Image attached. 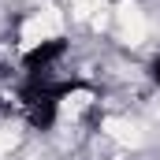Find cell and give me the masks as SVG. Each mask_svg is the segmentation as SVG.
<instances>
[{
    "instance_id": "3",
    "label": "cell",
    "mask_w": 160,
    "mask_h": 160,
    "mask_svg": "<svg viewBox=\"0 0 160 160\" xmlns=\"http://www.w3.org/2000/svg\"><path fill=\"white\" fill-rule=\"evenodd\" d=\"M104 127H108V134H112L116 142H123V145H142V130H138L134 123H127V119H108Z\"/></svg>"
},
{
    "instance_id": "4",
    "label": "cell",
    "mask_w": 160,
    "mask_h": 160,
    "mask_svg": "<svg viewBox=\"0 0 160 160\" xmlns=\"http://www.w3.org/2000/svg\"><path fill=\"white\" fill-rule=\"evenodd\" d=\"M101 4H104V0H75V15L89 19L93 11H101Z\"/></svg>"
},
{
    "instance_id": "5",
    "label": "cell",
    "mask_w": 160,
    "mask_h": 160,
    "mask_svg": "<svg viewBox=\"0 0 160 160\" xmlns=\"http://www.w3.org/2000/svg\"><path fill=\"white\" fill-rule=\"evenodd\" d=\"M15 142H19V134H15L11 127H0V157H4V153L15 145Z\"/></svg>"
},
{
    "instance_id": "2",
    "label": "cell",
    "mask_w": 160,
    "mask_h": 160,
    "mask_svg": "<svg viewBox=\"0 0 160 160\" xmlns=\"http://www.w3.org/2000/svg\"><path fill=\"white\" fill-rule=\"evenodd\" d=\"M56 30H60V15H56V11H41V15H34V19L22 26V45H26V48H38L41 41H48Z\"/></svg>"
},
{
    "instance_id": "1",
    "label": "cell",
    "mask_w": 160,
    "mask_h": 160,
    "mask_svg": "<svg viewBox=\"0 0 160 160\" xmlns=\"http://www.w3.org/2000/svg\"><path fill=\"white\" fill-rule=\"evenodd\" d=\"M116 22H119V34L127 45H142L145 41V15L138 11V4H119L116 8Z\"/></svg>"
}]
</instances>
